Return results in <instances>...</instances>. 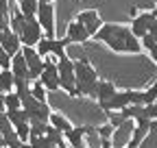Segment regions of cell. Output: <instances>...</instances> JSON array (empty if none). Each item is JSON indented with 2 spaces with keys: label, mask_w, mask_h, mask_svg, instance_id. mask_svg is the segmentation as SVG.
Returning <instances> with one entry per match:
<instances>
[{
  "label": "cell",
  "mask_w": 157,
  "mask_h": 148,
  "mask_svg": "<svg viewBox=\"0 0 157 148\" xmlns=\"http://www.w3.org/2000/svg\"><path fill=\"white\" fill-rule=\"evenodd\" d=\"M96 42L107 44L113 52L118 54H137L142 50L140 39L131 33L129 26L124 24H116V22H105L98 26V31L92 35Z\"/></svg>",
  "instance_id": "obj_1"
},
{
  "label": "cell",
  "mask_w": 157,
  "mask_h": 148,
  "mask_svg": "<svg viewBox=\"0 0 157 148\" xmlns=\"http://www.w3.org/2000/svg\"><path fill=\"white\" fill-rule=\"evenodd\" d=\"M98 83V74L87 57H81L74 61V87L78 96H94V89Z\"/></svg>",
  "instance_id": "obj_2"
},
{
  "label": "cell",
  "mask_w": 157,
  "mask_h": 148,
  "mask_svg": "<svg viewBox=\"0 0 157 148\" xmlns=\"http://www.w3.org/2000/svg\"><path fill=\"white\" fill-rule=\"evenodd\" d=\"M35 20L39 22L46 37H55L57 33V11H55V0H37V11Z\"/></svg>",
  "instance_id": "obj_3"
},
{
  "label": "cell",
  "mask_w": 157,
  "mask_h": 148,
  "mask_svg": "<svg viewBox=\"0 0 157 148\" xmlns=\"http://www.w3.org/2000/svg\"><path fill=\"white\" fill-rule=\"evenodd\" d=\"M55 65H57V74H59V89H63L66 94H70L72 98H76L78 91L74 87V61L66 54V57L57 59Z\"/></svg>",
  "instance_id": "obj_4"
},
{
  "label": "cell",
  "mask_w": 157,
  "mask_h": 148,
  "mask_svg": "<svg viewBox=\"0 0 157 148\" xmlns=\"http://www.w3.org/2000/svg\"><path fill=\"white\" fill-rule=\"evenodd\" d=\"M133 13H135V11H133ZM129 28H131V33L137 37V39H140L142 35H146V33H157V9L153 7L151 11L135 13Z\"/></svg>",
  "instance_id": "obj_5"
},
{
  "label": "cell",
  "mask_w": 157,
  "mask_h": 148,
  "mask_svg": "<svg viewBox=\"0 0 157 148\" xmlns=\"http://www.w3.org/2000/svg\"><path fill=\"white\" fill-rule=\"evenodd\" d=\"M20 107H22V109H24V113L29 116V122H33V120H42V122H48V116H50V107H48L46 102H42V100L33 98L31 94H29V96H24L22 100H20Z\"/></svg>",
  "instance_id": "obj_6"
},
{
  "label": "cell",
  "mask_w": 157,
  "mask_h": 148,
  "mask_svg": "<svg viewBox=\"0 0 157 148\" xmlns=\"http://www.w3.org/2000/svg\"><path fill=\"white\" fill-rule=\"evenodd\" d=\"M42 35H44V31H42V26H39V22L35 20V17H24L22 26H20V31H17L20 44L22 46H35V42Z\"/></svg>",
  "instance_id": "obj_7"
},
{
  "label": "cell",
  "mask_w": 157,
  "mask_h": 148,
  "mask_svg": "<svg viewBox=\"0 0 157 148\" xmlns=\"http://www.w3.org/2000/svg\"><path fill=\"white\" fill-rule=\"evenodd\" d=\"M37 81L46 87V91H57L59 89V74H57V65H55L52 57L44 59V68H42V72H39Z\"/></svg>",
  "instance_id": "obj_8"
},
{
  "label": "cell",
  "mask_w": 157,
  "mask_h": 148,
  "mask_svg": "<svg viewBox=\"0 0 157 148\" xmlns=\"http://www.w3.org/2000/svg\"><path fill=\"white\" fill-rule=\"evenodd\" d=\"M20 52H22V57H24V61H26V68H29V79H31V81H35V79L39 76V72H42V68H44V59L35 52V48H33V46H20Z\"/></svg>",
  "instance_id": "obj_9"
},
{
  "label": "cell",
  "mask_w": 157,
  "mask_h": 148,
  "mask_svg": "<svg viewBox=\"0 0 157 148\" xmlns=\"http://www.w3.org/2000/svg\"><path fill=\"white\" fill-rule=\"evenodd\" d=\"M74 20H76L78 24H81V26L87 31V35H90V37H92V35L98 31V26L103 24V20H101V13H98L96 9H83L81 13H78V15L74 17Z\"/></svg>",
  "instance_id": "obj_10"
},
{
  "label": "cell",
  "mask_w": 157,
  "mask_h": 148,
  "mask_svg": "<svg viewBox=\"0 0 157 148\" xmlns=\"http://www.w3.org/2000/svg\"><path fill=\"white\" fill-rule=\"evenodd\" d=\"M105 111H120L122 107H127V105H131V89H116L113 91V96L111 98H107L105 102H98Z\"/></svg>",
  "instance_id": "obj_11"
},
{
  "label": "cell",
  "mask_w": 157,
  "mask_h": 148,
  "mask_svg": "<svg viewBox=\"0 0 157 148\" xmlns=\"http://www.w3.org/2000/svg\"><path fill=\"white\" fill-rule=\"evenodd\" d=\"M90 133V126H70L68 131L63 133V139L70 148H78V146H83L85 144V135Z\"/></svg>",
  "instance_id": "obj_12"
},
{
  "label": "cell",
  "mask_w": 157,
  "mask_h": 148,
  "mask_svg": "<svg viewBox=\"0 0 157 148\" xmlns=\"http://www.w3.org/2000/svg\"><path fill=\"white\" fill-rule=\"evenodd\" d=\"M66 39H68V44H85L90 39V35L76 20H72L66 28Z\"/></svg>",
  "instance_id": "obj_13"
},
{
  "label": "cell",
  "mask_w": 157,
  "mask_h": 148,
  "mask_svg": "<svg viewBox=\"0 0 157 148\" xmlns=\"http://www.w3.org/2000/svg\"><path fill=\"white\" fill-rule=\"evenodd\" d=\"M0 46H2L9 54H15V52H20V37H17V33H13L9 26L5 28V31H0Z\"/></svg>",
  "instance_id": "obj_14"
},
{
  "label": "cell",
  "mask_w": 157,
  "mask_h": 148,
  "mask_svg": "<svg viewBox=\"0 0 157 148\" xmlns=\"http://www.w3.org/2000/svg\"><path fill=\"white\" fill-rule=\"evenodd\" d=\"M9 70H11V74H13V79H26V81H31V79H29V68H26V61H24V57H22V52L11 54Z\"/></svg>",
  "instance_id": "obj_15"
},
{
  "label": "cell",
  "mask_w": 157,
  "mask_h": 148,
  "mask_svg": "<svg viewBox=\"0 0 157 148\" xmlns=\"http://www.w3.org/2000/svg\"><path fill=\"white\" fill-rule=\"evenodd\" d=\"M140 46L148 52L153 63H157V33H146L140 37Z\"/></svg>",
  "instance_id": "obj_16"
},
{
  "label": "cell",
  "mask_w": 157,
  "mask_h": 148,
  "mask_svg": "<svg viewBox=\"0 0 157 148\" xmlns=\"http://www.w3.org/2000/svg\"><path fill=\"white\" fill-rule=\"evenodd\" d=\"M113 91H116V85L111 81H98L96 83V89H94V98L98 102H105L107 98L113 96Z\"/></svg>",
  "instance_id": "obj_17"
},
{
  "label": "cell",
  "mask_w": 157,
  "mask_h": 148,
  "mask_svg": "<svg viewBox=\"0 0 157 148\" xmlns=\"http://www.w3.org/2000/svg\"><path fill=\"white\" fill-rule=\"evenodd\" d=\"M48 124H50V126H55L57 131H61V133H66L68 128L72 126V124H70V120H68L63 113H55V111H50V116H48Z\"/></svg>",
  "instance_id": "obj_18"
},
{
  "label": "cell",
  "mask_w": 157,
  "mask_h": 148,
  "mask_svg": "<svg viewBox=\"0 0 157 148\" xmlns=\"http://www.w3.org/2000/svg\"><path fill=\"white\" fill-rule=\"evenodd\" d=\"M66 46H68V39L63 37V39H57V37H50V57L57 61L66 57Z\"/></svg>",
  "instance_id": "obj_19"
},
{
  "label": "cell",
  "mask_w": 157,
  "mask_h": 148,
  "mask_svg": "<svg viewBox=\"0 0 157 148\" xmlns=\"http://www.w3.org/2000/svg\"><path fill=\"white\" fill-rule=\"evenodd\" d=\"M13 89V74L9 68H0V91L7 94V91Z\"/></svg>",
  "instance_id": "obj_20"
},
{
  "label": "cell",
  "mask_w": 157,
  "mask_h": 148,
  "mask_svg": "<svg viewBox=\"0 0 157 148\" xmlns=\"http://www.w3.org/2000/svg\"><path fill=\"white\" fill-rule=\"evenodd\" d=\"M5 113H7L11 126H15V124H20V122H29V116L24 113L22 107H17V109H5Z\"/></svg>",
  "instance_id": "obj_21"
},
{
  "label": "cell",
  "mask_w": 157,
  "mask_h": 148,
  "mask_svg": "<svg viewBox=\"0 0 157 148\" xmlns=\"http://www.w3.org/2000/svg\"><path fill=\"white\" fill-rule=\"evenodd\" d=\"M17 11L24 17H35L37 11V0H17Z\"/></svg>",
  "instance_id": "obj_22"
},
{
  "label": "cell",
  "mask_w": 157,
  "mask_h": 148,
  "mask_svg": "<svg viewBox=\"0 0 157 148\" xmlns=\"http://www.w3.org/2000/svg\"><path fill=\"white\" fill-rule=\"evenodd\" d=\"M46 94H48L46 87H44L42 83H39L37 79H35V81H31V96H33V98L42 100V102H46Z\"/></svg>",
  "instance_id": "obj_23"
},
{
  "label": "cell",
  "mask_w": 157,
  "mask_h": 148,
  "mask_svg": "<svg viewBox=\"0 0 157 148\" xmlns=\"http://www.w3.org/2000/svg\"><path fill=\"white\" fill-rule=\"evenodd\" d=\"M142 98H144V105H146V102H157V81L151 83V85L142 91Z\"/></svg>",
  "instance_id": "obj_24"
},
{
  "label": "cell",
  "mask_w": 157,
  "mask_h": 148,
  "mask_svg": "<svg viewBox=\"0 0 157 148\" xmlns=\"http://www.w3.org/2000/svg\"><path fill=\"white\" fill-rule=\"evenodd\" d=\"M20 107V98H17V94L11 89V91H7L5 94V109H17Z\"/></svg>",
  "instance_id": "obj_25"
},
{
  "label": "cell",
  "mask_w": 157,
  "mask_h": 148,
  "mask_svg": "<svg viewBox=\"0 0 157 148\" xmlns=\"http://www.w3.org/2000/svg\"><path fill=\"white\" fill-rule=\"evenodd\" d=\"M107 116H109V124H111L113 128H118V126L127 124V120L122 118V113H120V111H107Z\"/></svg>",
  "instance_id": "obj_26"
},
{
  "label": "cell",
  "mask_w": 157,
  "mask_h": 148,
  "mask_svg": "<svg viewBox=\"0 0 157 148\" xmlns=\"http://www.w3.org/2000/svg\"><path fill=\"white\" fill-rule=\"evenodd\" d=\"M13 131H15V135L20 137V142H26V139H29V122H20V124H15Z\"/></svg>",
  "instance_id": "obj_27"
},
{
  "label": "cell",
  "mask_w": 157,
  "mask_h": 148,
  "mask_svg": "<svg viewBox=\"0 0 157 148\" xmlns=\"http://www.w3.org/2000/svg\"><path fill=\"white\" fill-rule=\"evenodd\" d=\"M96 133H98V137H101V139H111V135L116 133V128L107 122V124H103V126H98Z\"/></svg>",
  "instance_id": "obj_28"
},
{
  "label": "cell",
  "mask_w": 157,
  "mask_h": 148,
  "mask_svg": "<svg viewBox=\"0 0 157 148\" xmlns=\"http://www.w3.org/2000/svg\"><path fill=\"white\" fill-rule=\"evenodd\" d=\"M11 131H13V126H11V122H9V118H7V113H5V111H0V133L7 135V133H11Z\"/></svg>",
  "instance_id": "obj_29"
},
{
  "label": "cell",
  "mask_w": 157,
  "mask_h": 148,
  "mask_svg": "<svg viewBox=\"0 0 157 148\" xmlns=\"http://www.w3.org/2000/svg\"><path fill=\"white\" fill-rule=\"evenodd\" d=\"M9 63H11V54L0 46V68H9Z\"/></svg>",
  "instance_id": "obj_30"
},
{
  "label": "cell",
  "mask_w": 157,
  "mask_h": 148,
  "mask_svg": "<svg viewBox=\"0 0 157 148\" xmlns=\"http://www.w3.org/2000/svg\"><path fill=\"white\" fill-rule=\"evenodd\" d=\"M101 148H111V139H101Z\"/></svg>",
  "instance_id": "obj_31"
},
{
  "label": "cell",
  "mask_w": 157,
  "mask_h": 148,
  "mask_svg": "<svg viewBox=\"0 0 157 148\" xmlns=\"http://www.w3.org/2000/svg\"><path fill=\"white\" fill-rule=\"evenodd\" d=\"M0 111H5V94L0 91Z\"/></svg>",
  "instance_id": "obj_32"
},
{
  "label": "cell",
  "mask_w": 157,
  "mask_h": 148,
  "mask_svg": "<svg viewBox=\"0 0 157 148\" xmlns=\"http://www.w3.org/2000/svg\"><path fill=\"white\" fill-rule=\"evenodd\" d=\"M0 148H5V137H2V133H0Z\"/></svg>",
  "instance_id": "obj_33"
},
{
  "label": "cell",
  "mask_w": 157,
  "mask_h": 148,
  "mask_svg": "<svg viewBox=\"0 0 157 148\" xmlns=\"http://www.w3.org/2000/svg\"><path fill=\"white\" fill-rule=\"evenodd\" d=\"M78 148H90V146H85V144H83V146H78Z\"/></svg>",
  "instance_id": "obj_34"
}]
</instances>
